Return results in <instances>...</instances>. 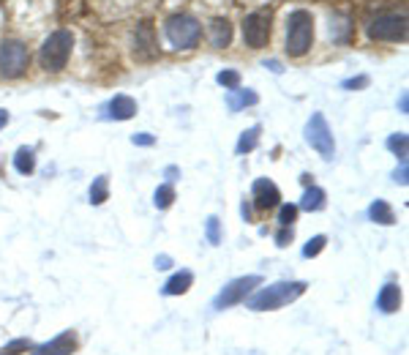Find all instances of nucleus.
Listing matches in <instances>:
<instances>
[{
  "label": "nucleus",
  "mask_w": 409,
  "mask_h": 355,
  "mask_svg": "<svg viewBox=\"0 0 409 355\" xmlns=\"http://www.w3.org/2000/svg\"><path fill=\"white\" fill-rule=\"evenodd\" d=\"M306 281H278L271 287H262L259 293H254L248 298V309L251 311H273L287 306L292 301H298L306 293Z\"/></svg>",
  "instance_id": "obj_1"
},
{
  "label": "nucleus",
  "mask_w": 409,
  "mask_h": 355,
  "mask_svg": "<svg viewBox=\"0 0 409 355\" xmlns=\"http://www.w3.org/2000/svg\"><path fill=\"white\" fill-rule=\"evenodd\" d=\"M71 46H74V33L71 31H55L46 36V41L39 49V63L44 71H63L66 63L71 58Z\"/></svg>",
  "instance_id": "obj_3"
},
{
  "label": "nucleus",
  "mask_w": 409,
  "mask_h": 355,
  "mask_svg": "<svg viewBox=\"0 0 409 355\" xmlns=\"http://www.w3.org/2000/svg\"><path fill=\"white\" fill-rule=\"evenodd\" d=\"M28 69V46L16 39L0 41V77L16 79Z\"/></svg>",
  "instance_id": "obj_5"
},
{
  "label": "nucleus",
  "mask_w": 409,
  "mask_h": 355,
  "mask_svg": "<svg viewBox=\"0 0 409 355\" xmlns=\"http://www.w3.org/2000/svg\"><path fill=\"white\" fill-rule=\"evenodd\" d=\"M229 41H232V25H229V19L216 16L211 22V44L224 49V46H229Z\"/></svg>",
  "instance_id": "obj_15"
},
{
  "label": "nucleus",
  "mask_w": 409,
  "mask_h": 355,
  "mask_svg": "<svg viewBox=\"0 0 409 355\" xmlns=\"http://www.w3.org/2000/svg\"><path fill=\"white\" fill-rule=\"evenodd\" d=\"M172 202H175V186L172 184L158 186V189H156V194H153V205H156L158 211H167Z\"/></svg>",
  "instance_id": "obj_23"
},
{
  "label": "nucleus",
  "mask_w": 409,
  "mask_h": 355,
  "mask_svg": "<svg viewBox=\"0 0 409 355\" xmlns=\"http://www.w3.org/2000/svg\"><path fill=\"white\" fill-rule=\"evenodd\" d=\"M393 178H395V184L407 186V161H401V167L393 172Z\"/></svg>",
  "instance_id": "obj_32"
},
{
  "label": "nucleus",
  "mask_w": 409,
  "mask_h": 355,
  "mask_svg": "<svg viewBox=\"0 0 409 355\" xmlns=\"http://www.w3.org/2000/svg\"><path fill=\"white\" fill-rule=\"evenodd\" d=\"M131 142H134V145H142V148H148V145L156 142V137H153V134H134Z\"/></svg>",
  "instance_id": "obj_31"
},
{
  "label": "nucleus",
  "mask_w": 409,
  "mask_h": 355,
  "mask_svg": "<svg viewBox=\"0 0 409 355\" xmlns=\"http://www.w3.org/2000/svg\"><path fill=\"white\" fill-rule=\"evenodd\" d=\"M262 284V279L259 276H241L235 279V281H229L227 287L221 290V293L213 298V309H229V306H235V304H241L246 301L254 287Z\"/></svg>",
  "instance_id": "obj_8"
},
{
  "label": "nucleus",
  "mask_w": 409,
  "mask_h": 355,
  "mask_svg": "<svg viewBox=\"0 0 409 355\" xmlns=\"http://www.w3.org/2000/svg\"><path fill=\"white\" fill-rule=\"evenodd\" d=\"M271 39V11H254L243 22V41L251 49H262Z\"/></svg>",
  "instance_id": "obj_9"
},
{
  "label": "nucleus",
  "mask_w": 409,
  "mask_h": 355,
  "mask_svg": "<svg viewBox=\"0 0 409 355\" xmlns=\"http://www.w3.org/2000/svg\"><path fill=\"white\" fill-rule=\"evenodd\" d=\"M295 219H298V205H281V211H278V224H281V227H292Z\"/></svg>",
  "instance_id": "obj_28"
},
{
  "label": "nucleus",
  "mask_w": 409,
  "mask_h": 355,
  "mask_svg": "<svg viewBox=\"0 0 409 355\" xmlns=\"http://www.w3.org/2000/svg\"><path fill=\"white\" fill-rule=\"evenodd\" d=\"M314 44V16L306 9L292 11L287 19V52L289 58H303Z\"/></svg>",
  "instance_id": "obj_2"
},
{
  "label": "nucleus",
  "mask_w": 409,
  "mask_h": 355,
  "mask_svg": "<svg viewBox=\"0 0 409 355\" xmlns=\"http://www.w3.org/2000/svg\"><path fill=\"white\" fill-rule=\"evenodd\" d=\"M368 219H371V221H377V224H385V227L395 224L393 208H390V205H388L385 200H374V202H371V208H368Z\"/></svg>",
  "instance_id": "obj_17"
},
{
  "label": "nucleus",
  "mask_w": 409,
  "mask_h": 355,
  "mask_svg": "<svg viewBox=\"0 0 409 355\" xmlns=\"http://www.w3.org/2000/svg\"><path fill=\"white\" fill-rule=\"evenodd\" d=\"M265 69H271V71H281V63H278V61H265Z\"/></svg>",
  "instance_id": "obj_34"
},
{
  "label": "nucleus",
  "mask_w": 409,
  "mask_h": 355,
  "mask_svg": "<svg viewBox=\"0 0 409 355\" xmlns=\"http://www.w3.org/2000/svg\"><path fill=\"white\" fill-rule=\"evenodd\" d=\"M325 200H328V194H325L319 186H308V189H306V194H303V200H301V208L308 211V214H317V211L325 208Z\"/></svg>",
  "instance_id": "obj_18"
},
{
  "label": "nucleus",
  "mask_w": 409,
  "mask_h": 355,
  "mask_svg": "<svg viewBox=\"0 0 409 355\" xmlns=\"http://www.w3.org/2000/svg\"><path fill=\"white\" fill-rule=\"evenodd\" d=\"M368 82H371V79L365 77H355V79H344V88H347V91H360V88H365V85H368Z\"/></svg>",
  "instance_id": "obj_29"
},
{
  "label": "nucleus",
  "mask_w": 409,
  "mask_h": 355,
  "mask_svg": "<svg viewBox=\"0 0 409 355\" xmlns=\"http://www.w3.org/2000/svg\"><path fill=\"white\" fill-rule=\"evenodd\" d=\"M6 124H9V112H6V109H0V129H3Z\"/></svg>",
  "instance_id": "obj_35"
},
{
  "label": "nucleus",
  "mask_w": 409,
  "mask_h": 355,
  "mask_svg": "<svg viewBox=\"0 0 409 355\" xmlns=\"http://www.w3.org/2000/svg\"><path fill=\"white\" fill-rule=\"evenodd\" d=\"M74 350H76V336L71 331H63L61 336H55L52 341L33 347V355H71Z\"/></svg>",
  "instance_id": "obj_12"
},
{
  "label": "nucleus",
  "mask_w": 409,
  "mask_h": 355,
  "mask_svg": "<svg viewBox=\"0 0 409 355\" xmlns=\"http://www.w3.org/2000/svg\"><path fill=\"white\" fill-rule=\"evenodd\" d=\"M0 355H16V353H11V350H3Z\"/></svg>",
  "instance_id": "obj_39"
},
{
  "label": "nucleus",
  "mask_w": 409,
  "mask_h": 355,
  "mask_svg": "<svg viewBox=\"0 0 409 355\" xmlns=\"http://www.w3.org/2000/svg\"><path fill=\"white\" fill-rule=\"evenodd\" d=\"M175 175H178V167H167V178H169V181H175Z\"/></svg>",
  "instance_id": "obj_37"
},
{
  "label": "nucleus",
  "mask_w": 409,
  "mask_h": 355,
  "mask_svg": "<svg viewBox=\"0 0 409 355\" xmlns=\"http://www.w3.org/2000/svg\"><path fill=\"white\" fill-rule=\"evenodd\" d=\"M218 85L224 88V91H238L241 88V74L238 71H232V69H224V71H218Z\"/></svg>",
  "instance_id": "obj_25"
},
{
  "label": "nucleus",
  "mask_w": 409,
  "mask_h": 355,
  "mask_svg": "<svg viewBox=\"0 0 409 355\" xmlns=\"http://www.w3.org/2000/svg\"><path fill=\"white\" fill-rule=\"evenodd\" d=\"M259 134H262V126H251V129H246L241 134V139H238V154H251L254 148H257V142H259Z\"/></svg>",
  "instance_id": "obj_21"
},
{
  "label": "nucleus",
  "mask_w": 409,
  "mask_h": 355,
  "mask_svg": "<svg viewBox=\"0 0 409 355\" xmlns=\"http://www.w3.org/2000/svg\"><path fill=\"white\" fill-rule=\"evenodd\" d=\"M368 36L374 41H404L407 39V16L382 14L368 25Z\"/></svg>",
  "instance_id": "obj_7"
},
{
  "label": "nucleus",
  "mask_w": 409,
  "mask_h": 355,
  "mask_svg": "<svg viewBox=\"0 0 409 355\" xmlns=\"http://www.w3.org/2000/svg\"><path fill=\"white\" fill-rule=\"evenodd\" d=\"M136 115V101L126 93H118L109 104H106V118L109 121H128Z\"/></svg>",
  "instance_id": "obj_13"
},
{
  "label": "nucleus",
  "mask_w": 409,
  "mask_h": 355,
  "mask_svg": "<svg viewBox=\"0 0 409 355\" xmlns=\"http://www.w3.org/2000/svg\"><path fill=\"white\" fill-rule=\"evenodd\" d=\"M241 211H243V216H246V219H251V208H248L246 202H243V208H241Z\"/></svg>",
  "instance_id": "obj_38"
},
{
  "label": "nucleus",
  "mask_w": 409,
  "mask_h": 355,
  "mask_svg": "<svg viewBox=\"0 0 409 355\" xmlns=\"http://www.w3.org/2000/svg\"><path fill=\"white\" fill-rule=\"evenodd\" d=\"M385 145H388V151H393V154L398 156L401 161H407V134H404V131H398V134H390Z\"/></svg>",
  "instance_id": "obj_24"
},
{
  "label": "nucleus",
  "mask_w": 409,
  "mask_h": 355,
  "mask_svg": "<svg viewBox=\"0 0 409 355\" xmlns=\"http://www.w3.org/2000/svg\"><path fill=\"white\" fill-rule=\"evenodd\" d=\"M257 101H259V96L254 91H229V99H227L232 112H238L241 107H254Z\"/></svg>",
  "instance_id": "obj_19"
},
{
  "label": "nucleus",
  "mask_w": 409,
  "mask_h": 355,
  "mask_svg": "<svg viewBox=\"0 0 409 355\" xmlns=\"http://www.w3.org/2000/svg\"><path fill=\"white\" fill-rule=\"evenodd\" d=\"M292 238H295V232H292V227H281V230L276 232V244H278V246H287L289 241H292Z\"/></svg>",
  "instance_id": "obj_30"
},
{
  "label": "nucleus",
  "mask_w": 409,
  "mask_h": 355,
  "mask_svg": "<svg viewBox=\"0 0 409 355\" xmlns=\"http://www.w3.org/2000/svg\"><path fill=\"white\" fill-rule=\"evenodd\" d=\"M306 142H308L322 159H328V161L335 156L333 131H330V126H328L322 112H314V115L308 118V124H306Z\"/></svg>",
  "instance_id": "obj_6"
},
{
  "label": "nucleus",
  "mask_w": 409,
  "mask_h": 355,
  "mask_svg": "<svg viewBox=\"0 0 409 355\" xmlns=\"http://www.w3.org/2000/svg\"><path fill=\"white\" fill-rule=\"evenodd\" d=\"M401 306V290L395 284H385L377 295V309L385 311V314H393Z\"/></svg>",
  "instance_id": "obj_14"
},
{
  "label": "nucleus",
  "mask_w": 409,
  "mask_h": 355,
  "mask_svg": "<svg viewBox=\"0 0 409 355\" xmlns=\"http://www.w3.org/2000/svg\"><path fill=\"white\" fill-rule=\"evenodd\" d=\"M325 244H328V238H325V235H314V238H311V241H308V244L303 246V257H306V260L317 257L319 251L325 249Z\"/></svg>",
  "instance_id": "obj_27"
},
{
  "label": "nucleus",
  "mask_w": 409,
  "mask_h": 355,
  "mask_svg": "<svg viewBox=\"0 0 409 355\" xmlns=\"http://www.w3.org/2000/svg\"><path fill=\"white\" fill-rule=\"evenodd\" d=\"M14 170L19 175H31L36 170V154H33V148H19L14 154Z\"/></svg>",
  "instance_id": "obj_20"
},
{
  "label": "nucleus",
  "mask_w": 409,
  "mask_h": 355,
  "mask_svg": "<svg viewBox=\"0 0 409 355\" xmlns=\"http://www.w3.org/2000/svg\"><path fill=\"white\" fill-rule=\"evenodd\" d=\"M169 265H172V260H169L167 254H161V257H156V268H161V271H164V268H169Z\"/></svg>",
  "instance_id": "obj_33"
},
{
  "label": "nucleus",
  "mask_w": 409,
  "mask_h": 355,
  "mask_svg": "<svg viewBox=\"0 0 409 355\" xmlns=\"http://www.w3.org/2000/svg\"><path fill=\"white\" fill-rule=\"evenodd\" d=\"M109 200V178L106 175H99L91 186V202L93 205H104Z\"/></svg>",
  "instance_id": "obj_22"
},
{
  "label": "nucleus",
  "mask_w": 409,
  "mask_h": 355,
  "mask_svg": "<svg viewBox=\"0 0 409 355\" xmlns=\"http://www.w3.org/2000/svg\"><path fill=\"white\" fill-rule=\"evenodd\" d=\"M251 197H254V205H257L259 211H271V208H276L281 202V191H278V186L273 184V181L259 178L251 186Z\"/></svg>",
  "instance_id": "obj_11"
},
{
  "label": "nucleus",
  "mask_w": 409,
  "mask_h": 355,
  "mask_svg": "<svg viewBox=\"0 0 409 355\" xmlns=\"http://www.w3.org/2000/svg\"><path fill=\"white\" fill-rule=\"evenodd\" d=\"M194 284V274L191 271H181V274H175V276L169 279L167 284H164V295H183L188 293V287Z\"/></svg>",
  "instance_id": "obj_16"
},
{
  "label": "nucleus",
  "mask_w": 409,
  "mask_h": 355,
  "mask_svg": "<svg viewBox=\"0 0 409 355\" xmlns=\"http://www.w3.org/2000/svg\"><path fill=\"white\" fill-rule=\"evenodd\" d=\"M409 107V99H407V93H401V112H407Z\"/></svg>",
  "instance_id": "obj_36"
},
{
  "label": "nucleus",
  "mask_w": 409,
  "mask_h": 355,
  "mask_svg": "<svg viewBox=\"0 0 409 355\" xmlns=\"http://www.w3.org/2000/svg\"><path fill=\"white\" fill-rule=\"evenodd\" d=\"M164 33L175 49H194L202 36V25L191 14H172L164 25Z\"/></svg>",
  "instance_id": "obj_4"
},
{
  "label": "nucleus",
  "mask_w": 409,
  "mask_h": 355,
  "mask_svg": "<svg viewBox=\"0 0 409 355\" xmlns=\"http://www.w3.org/2000/svg\"><path fill=\"white\" fill-rule=\"evenodd\" d=\"M205 235H208V241H211L213 246H218V244H221V219H218V216H211V219H208Z\"/></svg>",
  "instance_id": "obj_26"
},
{
  "label": "nucleus",
  "mask_w": 409,
  "mask_h": 355,
  "mask_svg": "<svg viewBox=\"0 0 409 355\" xmlns=\"http://www.w3.org/2000/svg\"><path fill=\"white\" fill-rule=\"evenodd\" d=\"M158 55V46H156V33H153L151 22H139L134 31V58L142 63L153 61Z\"/></svg>",
  "instance_id": "obj_10"
}]
</instances>
